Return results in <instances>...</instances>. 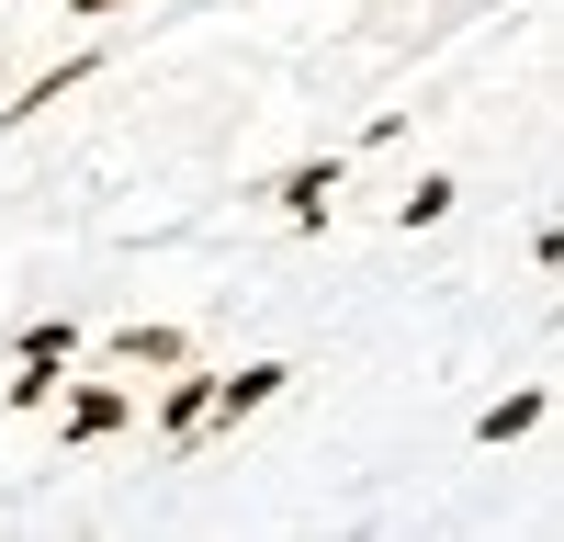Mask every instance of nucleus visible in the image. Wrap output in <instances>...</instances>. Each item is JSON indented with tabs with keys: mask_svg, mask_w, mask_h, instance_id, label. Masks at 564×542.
Wrapping results in <instances>:
<instances>
[{
	"mask_svg": "<svg viewBox=\"0 0 564 542\" xmlns=\"http://www.w3.org/2000/svg\"><path fill=\"white\" fill-rule=\"evenodd\" d=\"M124 419H135L124 384H68V395H57V430H68V441H113Z\"/></svg>",
	"mask_w": 564,
	"mask_h": 542,
	"instance_id": "obj_1",
	"label": "nucleus"
},
{
	"mask_svg": "<svg viewBox=\"0 0 564 542\" xmlns=\"http://www.w3.org/2000/svg\"><path fill=\"white\" fill-rule=\"evenodd\" d=\"M282 384H294V373H282V361H249V373H226V384H215V430H238V419H260V406H271Z\"/></svg>",
	"mask_w": 564,
	"mask_h": 542,
	"instance_id": "obj_2",
	"label": "nucleus"
},
{
	"mask_svg": "<svg viewBox=\"0 0 564 542\" xmlns=\"http://www.w3.org/2000/svg\"><path fill=\"white\" fill-rule=\"evenodd\" d=\"M159 430H170V441H204V430H215V373H181V384L159 395Z\"/></svg>",
	"mask_w": 564,
	"mask_h": 542,
	"instance_id": "obj_3",
	"label": "nucleus"
},
{
	"mask_svg": "<svg viewBox=\"0 0 564 542\" xmlns=\"http://www.w3.org/2000/svg\"><path fill=\"white\" fill-rule=\"evenodd\" d=\"M271 193H282V215H294V226H316V215H327V193H339V159H305V170H282Z\"/></svg>",
	"mask_w": 564,
	"mask_h": 542,
	"instance_id": "obj_4",
	"label": "nucleus"
},
{
	"mask_svg": "<svg viewBox=\"0 0 564 542\" xmlns=\"http://www.w3.org/2000/svg\"><path fill=\"white\" fill-rule=\"evenodd\" d=\"M79 79H90V57H57V68H45V79H23V102H0V113L23 124V113H45V102H68Z\"/></svg>",
	"mask_w": 564,
	"mask_h": 542,
	"instance_id": "obj_5",
	"label": "nucleus"
},
{
	"mask_svg": "<svg viewBox=\"0 0 564 542\" xmlns=\"http://www.w3.org/2000/svg\"><path fill=\"white\" fill-rule=\"evenodd\" d=\"M531 430H542V384H520V395L486 406V441H531Z\"/></svg>",
	"mask_w": 564,
	"mask_h": 542,
	"instance_id": "obj_6",
	"label": "nucleus"
},
{
	"mask_svg": "<svg viewBox=\"0 0 564 542\" xmlns=\"http://www.w3.org/2000/svg\"><path fill=\"white\" fill-rule=\"evenodd\" d=\"M113 361H193L181 328H113Z\"/></svg>",
	"mask_w": 564,
	"mask_h": 542,
	"instance_id": "obj_7",
	"label": "nucleus"
},
{
	"mask_svg": "<svg viewBox=\"0 0 564 542\" xmlns=\"http://www.w3.org/2000/svg\"><path fill=\"white\" fill-rule=\"evenodd\" d=\"M452 193H463V181H452V170H430V181L395 204V226H441V215H452Z\"/></svg>",
	"mask_w": 564,
	"mask_h": 542,
	"instance_id": "obj_8",
	"label": "nucleus"
},
{
	"mask_svg": "<svg viewBox=\"0 0 564 542\" xmlns=\"http://www.w3.org/2000/svg\"><path fill=\"white\" fill-rule=\"evenodd\" d=\"M12 406H57V361L23 350V373H12Z\"/></svg>",
	"mask_w": 564,
	"mask_h": 542,
	"instance_id": "obj_9",
	"label": "nucleus"
},
{
	"mask_svg": "<svg viewBox=\"0 0 564 542\" xmlns=\"http://www.w3.org/2000/svg\"><path fill=\"white\" fill-rule=\"evenodd\" d=\"M68 12H79V23H90V12H124V0H68Z\"/></svg>",
	"mask_w": 564,
	"mask_h": 542,
	"instance_id": "obj_10",
	"label": "nucleus"
}]
</instances>
